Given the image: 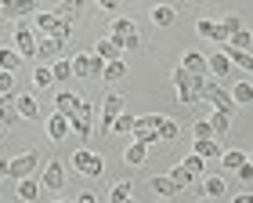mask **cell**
Masks as SVG:
<instances>
[{
	"label": "cell",
	"instance_id": "obj_1",
	"mask_svg": "<svg viewBox=\"0 0 253 203\" xmlns=\"http://www.w3.org/2000/svg\"><path fill=\"white\" fill-rule=\"evenodd\" d=\"M199 98H203V102H210L213 112H228V116H232V109H235L232 95H228L224 87L213 80V76H203V80H199Z\"/></svg>",
	"mask_w": 253,
	"mask_h": 203
},
{
	"label": "cell",
	"instance_id": "obj_2",
	"mask_svg": "<svg viewBox=\"0 0 253 203\" xmlns=\"http://www.w3.org/2000/svg\"><path fill=\"white\" fill-rule=\"evenodd\" d=\"M33 22H37V29H40V37H51V40H69V33H73V22H65L58 18L54 11H43V15H33Z\"/></svg>",
	"mask_w": 253,
	"mask_h": 203
},
{
	"label": "cell",
	"instance_id": "obj_3",
	"mask_svg": "<svg viewBox=\"0 0 253 203\" xmlns=\"http://www.w3.org/2000/svg\"><path fill=\"white\" fill-rule=\"evenodd\" d=\"M69 127H73L76 134H84V138L94 134V109H90L87 98H76V109L69 112Z\"/></svg>",
	"mask_w": 253,
	"mask_h": 203
},
{
	"label": "cell",
	"instance_id": "obj_4",
	"mask_svg": "<svg viewBox=\"0 0 253 203\" xmlns=\"http://www.w3.org/2000/svg\"><path fill=\"white\" fill-rule=\"evenodd\" d=\"M69 160H73V167L80 174H87V178H101V171H105V160H101L98 152H90V149H76Z\"/></svg>",
	"mask_w": 253,
	"mask_h": 203
},
{
	"label": "cell",
	"instance_id": "obj_5",
	"mask_svg": "<svg viewBox=\"0 0 253 203\" xmlns=\"http://www.w3.org/2000/svg\"><path fill=\"white\" fill-rule=\"evenodd\" d=\"M40 167V156L37 152H22L15 156V160H7V178H15V182H22V178H33Z\"/></svg>",
	"mask_w": 253,
	"mask_h": 203
},
{
	"label": "cell",
	"instance_id": "obj_6",
	"mask_svg": "<svg viewBox=\"0 0 253 203\" xmlns=\"http://www.w3.org/2000/svg\"><path fill=\"white\" fill-rule=\"evenodd\" d=\"M112 40H120V48H137L141 44V37H137V26L130 18H112Z\"/></svg>",
	"mask_w": 253,
	"mask_h": 203
},
{
	"label": "cell",
	"instance_id": "obj_7",
	"mask_svg": "<svg viewBox=\"0 0 253 203\" xmlns=\"http://www.w3.org/2000/svg\"><path fill=\"white\" fill-rule=\"evenodd\" d=\"M62 185H65V167H62L58 160H47V167H43V174H40V189L58 193Z\"/></svg>",
	"mask_w": 253,
	"mask_h": 203
},
{
	"label": "cell",
	"instance_id": "obj_8",
	"mask_svg": "<svg viewBox=\"0 0 253 203\" xmlns=\"http://www.w3.org/2000/svg\"><path fill=\"white\" fill-rule=\"evenodd\" d=\"M69 65H73V76H101V65L105 62L98 54H76Z\"/></svg>",
	"mask_w": 253,
	"mask_h": 203
},
{
	"label": "cell",
	"instance_id": "obj_9",
	"mask_svg": "<svg viewBox=\"0 0 253 203\" xmlns=\"http://www.w3.org/2000/svg\"><path fill=\"white\" fill-rule=\"evenodd\" d=\"M15 51L22 54V58H33V54H37V33H33L29 26H22V22L15 29Z\"/></svg>",
	"mask_w": 253,
	"mask_h": 203
},
{
	"label": "cell",
	"instance_id": "obj_10",
	"mask_svg": "<svg viewBox=\"0 0 253 203\" xmlns=\"http://www.w3.org/2000/svg\"><path fill=\"white\" fill-rule=\"evenodd\" d=\"M11 105H15V112H18V116L22 120H40V105H37V98H33V95H11Z\"/></svg>",
	"mask_w": 253,
	"mask_h": 203
},
{
	"label": "cell",
	"instance_id": "obj_11",
	"mask_svg": "<svg viewBox=\"0 0 253 203\" xmlns=\"http://www.w3.org/2000/svg\"><path fill=\"white\" fill-rule=\"evenodd\" d=\"M195 33L206 37V40H213V44H224V40H228V33L221 29V22H210V18H199V22H195Z\"/></svg>",
	"mask_w": 253,
	"mask_h": 203
},
{
	"label": "cell",
	"instance_id": "obj_12",
	"mask_svg": "<svg viewBox=\"0 0 253 203\" xmlns=\"http://www.w3.org/2000/svg\"><path fill=\"white\" fill-rule=\"evenodd\" d=\"M58 54H62V40H51V37H40V40H37V54H33V58L54 62Z\"/></svg>",
	"mask_w": 253,
	"mask_h": 203
},
{
	"label": "cell",
	"instance_id": "obj_13",
	"mask_svg": "<svg viewBox=\"0 0 253 203\" xmlns=\"http://www.w3.org/2000/svg\"><path fill=\"white\" fill-rule=\"evenodd\" d=\"M0 11L7 18H26V15H37V0H7Z\"/></svg>",
	"mask_w": 253,
	"mask_h": 203
},
{
	"label": "cell",
	"instance_id": "obj_14",
	"mask_svg": "<svg viewBox=\"0 0 253 203\" xmlns=\"http://www.w3.org/2000/svg\"><path fill=\"white\" fill-rule=\"evenodd\" d=\"M232 73V62H228L224 51H217L213 58H206V76H213V80H221V76Z\"/></svg>",
	"mask_w": 253,
	"mask_h": 203
},
{
	"label": "cell",
	"instance_id": "obj_15",
	"mask_svg": "<svg viewBox=\"0 0 253 203\" xmlns=\"http://www.w3.org/2000/svg\"><path fill=\"white\" fill-rule=\"evenodd\" d=\"M120 40H112V37H101L98 44H94V51H90V54H98V58L101 62H112V58H120Z\"/></svg>",
	"mask_w": 253,
	"mask_h": 203
},
{
	"label": "cell",
	"instance_id": "obj_16",
	"mask_svg": "<svg viewBox=\"0 0 253 203\" xmlns=\"http://www.w3.org/2000/svg\"><path fill=\"white\" fill-rule=\"evenodd\" d=\"M69 131H73V127H69V116H62V112H51V116H47V134H51V142H62Z\"/></svg>",
	"mask_w": 253,
	"mask_h": 203
},
{
	"label": "cell",
	"instance_id": "obj_17",
	"mask_svg": "<svg viewBox=\"0 0 253 203\" xmlns=\"http://www.w3.org/2000/svg\"><path fill=\"white\" fill-rule=\"evenodd\" d=\"M148 189H152L156 196H163V200H170V196H177V193H181V189L170 182V174H156L152 182H148Z\"/></svg>",
	"mask_w": 253,
	"mask_h": 203
},
{
	"label": "cell",
	"instance_id": "obj_18",
	"mask_svg": "<svg viewBox=\"0 0 253 203\" xmlns=\"http://www.w3.org/2000/svg\"><path fill=\"white\" fill-rule=\"evenodd\" d=\"M192 152L199 156V160H217V156H221V142L217 138H203V142L192 145Z\"/></svg>",
	"mask_w": 253,
	"mask_h": 203
},
{
	"label": "cell",
	"instance_id": "obj_19",
	"mask_svg": "<svg viewBox=\"0 0 253 203\" xmlns=\"http://www.w3.org/2000/svg\"><path fill=\"white\" fill-rule=\"evenodd\" d=\"M84 7H87V0H62L54 15H58V18H65V22H73V18H80V15H84Z\"/></svg>",
	"mask_w": 253,
	"mask_h": 203
},
{
	"label": "cell",
	"instance_id": "obj_20",
	"mask_svg": "<svg viewBox=\"0 0 253 203\" xmlns=\"http://www.w3.org/2000/svg\"><path fill=\"white\" fill-rule=\"evenodd\" d=\"M203 193L210 196V200H221L228 193V182H224L221 174H210V178H203Z\"/></svg>",
	"mask_w": 253,
	"mask_h": 203
},
{
	"label": "cell",
	"instance_id": "obj_21",
	"mask_svg": "<svg viewBox=\"0 0 253 203\" xmlns=\"http://www.w3.org/2000/svg\"><path fill=\"white\" fill-rule=\"evenodd\" d=\"M221 48H224V54H228V62H235L239 69L253 73V51H235V48H228V44H221Z\"/></svg>",
	"mask_w": 253,
	"mask_h": 203
},
{
	"label": "cell",
	"instance_id": "obj_22",
	"mask_svg": "<svg viewBox=\"0 0 253 203\" xmlns=\"http://www.w3.org/2000/svg\"><path fill=\"white\" fill-rule=\"evenodd\" d=\"M181 69L192 73V76H206V58H203L199 51H188V54H185V62H181Z\"/></svg>",
	"mask_w": 253,
	"mask_h": 203
},
{
	"label": "cell",
	"instance_id": "obj_23",
	"mask_svg": "<svg viewBox=\"0 0 253 203\" xmlns=\"http://www.w3.org/2000/svg\"><path fill=\"white\" fill-rule=\"evenodd\" d=\"M130 134H134L137 145H156V142H159V131H156V127H145V123H134Z\"/></svg>",
	"mask_w": 253,
	"mask_h": 203
},
{
	"label": "cell",
	"instance_id": "obj_24",
	"mask_svg": "<svg viewBox=\"0 0 253 203\" xmlns=\"http://www.w3.org/2000/svg\"><path fill=\"white\" fill-rule=\"evenodd\" d=\"M22 65V54L15 48H0V73H15Z\"/></svg>",
	"mask_w": 253,
	"mask_h": 203
},
{
	"label": "cell",
	"instance_id": "obj_25",
	"mask_svg": "<svg viewBox=\"0 0 253 203\" xmlns=\"http://www.w3.org/2000/svg\"><path fill=\"white\" fill-rule=\"evenodd\" d=\"M145 160H148V145H137V142H134L130 149L123 152V163H126V167H141Z\"/></svg>",
	"mask_w": 253,
	"mask_h": 203
},
{
	"label": "cell",
	"instance_id": "obj_26",
	"mask_svg": "<svg viewBox=\"0 0 253 203\" xmlns=\"http://www.w3.org/2000/svg\"><path fill=\"white\" fill-rule=\"evenodd\" d=\"M101 76H105V84H116V80H123V76H126V65H123L120 58H112V62L101 65Z\"/></svg>",
	"mask_w": 253,
	"mask_h": 203
},
{
	"label": "cell",
	"instance_id": "obj_27",
	"mask_svg": "<svg viewBox=\"0 0 253 203\" xmlns=\"http://www.w3.org/2000/svg\"><path fill=\"white\" fill-rule=\"evenodd\" d=\"M170 182H174L177 189H192V185H195V174L188 171V167H185V163H177V167H174V171H170Z\"/></svg>",
	"mask_w": 253,
	"mask_h": 203
},
{
	"label": "cell",
	"instance_id": "obj_28",
	"mask_svg": "<svg viewBox=\"0 0 253 203\" xmlns=\"http://www.w3.org/2000/svg\"><path fill=\"white\" fill-rule=\"evenodd\" d=\"M174 18H177V11L170 4H156L152 7V22H156V26H174Z\"/></svg>",
	"mask_w": 253,
	"mask_h": 203
},
{
	"label": "cell",
	"instance_id": "obj_29",
	"mask_svg": "<svg viewBox=\"0 0 253 203\" xmlns=\"http://www.w3.org/2000/svg\"><path fill=\"white\" fill-rule=\"evenodd\" d=\"M228 48H235V51H253V33L250 29H239L228 37Z\"/></svg>",
	"mask_w": 253,
	"mask_h": 203
},
{
	"label": "cell",
	"instance_id": "obj_30",
	"mask_svg": "<svg viewBox=\"0 0 253 203\" xmlns=\"http://www.w3.org/2000/svg\"><path fill=\"white\" fill-rule=\"evenodd\" d=\"M76 98H80V95H73V91H58V98H54V112L69 116V112L76 109Z\"/></svg>",
	"mask_w": 253,
	"mask_h": 203
},
{
	"label": "cell",
	"instance_id": "obj_31",
	"mask_svg": "<svg viewBox=\"0 0 253 203\" xmlns=\"http://www.w3.org/2000/svg\"><path fill=\"white\" fill-rule=\"evenodd\" d=\"M159 142H174L177 138V134H181V127H177V120H170V116H163V120H159Z\"/></svg>",
	"mask_w": 253,
	"mask_h": 203
},
{
	"label": "cell",
	"instance_id": "obj_32",
	"mask_svg": "<svg viewBox=\"0 0 253 203\" xmlns=\"http://www.w3.org/2000/svg\"><path fill=\"white\" fill-rule=\"evenodd\" d=\"M18 196L26 200V203H33V200L40 196V182H37V178H22V182H18Z\"/></svg>",
	"mask_w": 253,
	"mask_h": 203
},
{
	"label": "cell",
	"instance_id": "obj_33",
	"mask_svg": "<svg viewBox=\"0 0 253 203\" xmlns=\"http://www.w3.org/2000/svg\"><path fill=\"white\" fill-rule=\"evenodd\" d=\"M206 123H210V131H213V138H217V142H221V138H224V134H228V123H232V120H228V112H213V116H210V120H206Z\"/></svg>",
	"mask_w": 253,
	"mask_h": 203
},
{
	"label": "cell",
	"instance_id": "obj_34",
	"mask_svg": "<svg viewBox=\"0 0 253 203\" xmlns=\"http://www.w3.org/2000/svg\"><path fill=\"white\" fill-rule=\"evenodd\" d=\"M18 112L15 105H11V95H0V127H7V123H15Z\"/></svg>",
	"mask_w": 253,
	"mask_h": 203
},
{
	"label": "cell",
	"instance_id": "obj_35",
	"mask_svg": "<svg viewBox=\"0 0 253 203\" xmlns=\"http://www.w3.org/2000/svg\"><path fill=\"white\" fill-rule=\"evenodd\" d=\"M232 102H235V105H250V102H253V84H250V80L235 84V91H232Z\"/></svg>",
	"mask_w": 253,
	"mask_h": 203
},
{
	"label": "cell",
	"instance_id": "obj_36",
	"mask_svg": "<svg viewBox=\"0 0 253 203\" xmlns=\"http://www.w3.org/2000/svg\"><path fill=\"white\" fill-rule=\"evenodd\" d=\"M120 112H123V98H120V95H105V105H101V116L116 120Z\"/></svg>",
	"mask_w": 253,
	"mask_h": 203
},
{
	"label": "cell",
	"instance_id": "obj_37",
	"mask_svg": "<svg viewBox=\"0 0 253 203\" xmlns=\"http://www.w3.org/2000/svg\"><path fill=\"white\" fill-rule=\"evenodd\" d=\"M203 80V76H199ZM199 80H195L192 87H177V102L181 105H195V102H199Z\"/></svg>",
	"mask_w": 253,
	"mask_h": 203
},
{
	"label": "cell",
	"instance_id": "obj_38",
	"mask_svg": "<svg viewBox=\"0 0 253 203\" xmlns=\"http://www.w3.org/2000/svg\"><path fill=\"white\" fill-rule=\"evenodd\" d=\"M51 76L54 80H73V65H69L65 58H54L51 62Z\"/></svg>",
	"mask_w": 253,
	"mask_h": 203
},
{
	"label": "cell",
	"instance_id": "obj_39",
	"mask_svg": "<svg viewBox=\"0 0 253 203\" xmlns=\"http://www.w3.org/2000/svg\"><path fill=\"white\" fill-rule=\"evenodd\" d=\"M130 127H134V116H130V112H120V116L112 120V134H130Z\"/></svg>",
	"mask_w": 253,
	"mask_h": 203
},
{
	"label": "cell",
	"instance_id": "obj_40",
	"mask_svg": "<svg viewBox=\"0 0 253 203\" xmlns=\"http://www.w3.org/2000/svg\"><path fill=\"white\" fill-rule=\"evenodd\" d=\"M246 160H250V156H246V152H239V149H232V152H221V163L228 167V171H235V167H239V163H246Z\"/></svg>",
	"mask_w": 253,
	"mask_h": 203
},
{
	"label": "cell",
	"instance_id": "obj_41",
	"mask_svg": "<svg viewBox=\"0 0 253 203\" xmlns=\"http://www.w3.org/2000/svg\"><path fill=\"white\" fill-rule=\"evenodd\" d=\"M126 196H134L130 193V182H116V185H112V193H109V203H120Z\"/></svg>",
	"mask_w": 253,
	"mask_h": 203
},
{
	"label": "cell",
	"instance_id": "obj_42",
	"mask_svg": "<svg viewBox=\"0 0 253 203\" xmlns=\"http://www.w3.org/2000/svg\"><path fill=\"white\" fill-rule=\"evenodd\" d=\"M221 29L228 33V37H232V33H239V29H246V26H243V18H239V15H228V18L221 22ZM224 44H228V40H224Z\"/></svg>",
	"mask_w": 253,
	"mask_h": 203
},
{
	"label": "cell",
	"instance_id": "obj_43",
	"mask_svg": "<svg viewBox=\"0 0 253 203\" xmlns=\"http://www.w3.org/2000/svg\"><path fill=\"white\" fill-rule=\"evenodd\" d=\"M170 80H174V87H192L199 76H192V73H185V69H174V76H170Z\"/></svg>",
	"mask_w": 253,
	"mask_h": 203
},
{
	"label": "cell",
	"instance_id": "obj_44",
	"mask_svg": "<svg viewBox=\"0 0 253 203\" xmlns=\"http://www.w3.org/2000/svg\"><path fill=\"white\" fill-rule=\"evenodd\" d=\"M33 84H37V87H47V84H54V76H51V69H47V65H40V69L33 73Z\"/></svg>",
	"mask_w": 253,
	"mask_h": 203
},
{
	"label": "cell",
	"instance_id": "obj_45",
	"mask_svg": "<svg viewBox=\"0 0 253 203\" xmlns=\"http://www.w3.org/2000/svg\"><path fill=\"white\" fill-rule=\"evenodd\" d=\"M181 163H185L188 171H192L195 178H199V174H203V163H206V160H199V156H195V152H188V156H185V160H181Z\"/></svg>",
	"mask_w": 253,
	"mask_h": 203
},
{
	"label": "cell",
	"instance_id": "obj_46",
	"mask_svg": "<svg viewBox=\"0 0 253 203\" xmlns=\"http://www.w3.org/2000/svg\"><path fill=\"white\" fill-rule=\"evenodd\" d=\"M192 134H195V142L213 138V131H210V123H206V120H199V123H195V127H192Z\"/></svg>",
	"mask_w": 253,
	"mask_h": 203
},
{
	"label": "cell",
	"instance_id": "obj_47",
	"mask_svg": "<svg viewBox=\"0 0 253 203\" xmlns=\"http://www.w3.org/2000/svg\"><path fill=\"white\" fill-rule=\"evenodd\" d=\"M15 91V73H0V95H11Z\"/></svg>",
	"mask_w": 253,
	"mask_h": 203
},
{
	"label": "cell",
	"instance_id": "obj_48",
	"mask_svg": "<svg viewBox=\"0 0 253 203\" xmlns=\"http://www.w3.org/2000/svg\"><path fill=\"white\" fill-rule=\"evenodd\" d=\"M235 171H239V178H243V185H253V163H250V160H246V163H239Z\"/></svg>",
	"mask_w": 253,
	"mask_h": 203
},
{
	"label": "cell",
	"instance_id": "obj_49",
	"mask_svg": "<svg viewBox=\"0 0 253 203\" xmlns=\"http://www.w3.org/2000/svg\"><path fill=\"white\" fill-rule=\"evenodd\" d=\"M76 203H98V196H94V193H80Z\"/></svg>",
	"mask_w": 253,
	"mask_h": 203
},
{
	"label": "cell",
	"instance_id": "obj_50",
	"mask_svg": "<svg viewBox=\"0 0 253 203\" xmlns=\"http://www.w3.org/2000/svg\"><path fill=\"white\" fill-rule=\"evenodd\" d=\"M94 4H101L105 11H116V4H120V0H94Z\"/></svg>",
	"mask_w": 253,
	"mask_h": 203
},
{
	"label": "cell",
	"instance_id": "obj_51",
	"mask_svg": "<svg viewBox=\"0 0 253 203\" xmlns=\"http://www.w3.org/2000/svg\"><path fill=\"white\" fill-rule=\"evenodd\" d=\"M235 203H253V196H250V193H243V196H235Z\"/></svg>",
	"mask_w": 253,
	"mask_h": 203
},
{
	"label": "cell",
	"instance_id": "obj_52",
	"mask_svg": "<svg viewBox=\"0 0 253 203\" xmlns=\"http://www.w3.org/2000/svg\"><path fill=\"white\" fill-rule=\"evenodd\" d=\"M0 178H7V160H0Z\"/></svg>",
	"mask_w": 253,
	"mask_h": 203
},
{
	"label": "cell",
	"instance_id": "obj_53",
	"mask_svg": "<svg viewBox=\"0 0 253 203\" xmlns=\"http://www.w3.org/2000/svg\"><path fill=\"white\" fill-rule=\"evenodd\" d=\"M120 203H137V200H134V196H126V200H120Z\"/></svg>",
	"mask_w": 253,
	"mask_h": 203
},
{
	"label": "cell",
	"instance_id": "obj_54",
	"mask_svg": "<svg viewBox=\"0 0 253 203\" xmlns=\"http://www.w3.org/2000/svg\"><path fill=\"white\" fill-rule=\"evenodd\" d=\"M0 142H4V127H0Z\"/></svg>",
	"mask_w": 253,
	"mask_h": 203
},
{
	"label": "cell",
	"instance_id": "obj_55",
	"mask_svg": "<svg viewBox=\"0 0 253 203\" xmlns=\"http://www.w3.org/2000/svg\"><path fill=\"white\" fill-rule=\"evenodd\" d=\"M54 203H69V200H54Z\"/></svg>",
	"mask_w": 253,
	"mask_h": 203
},
{
	"label": "cell",
	"instance_id": "obj_56",
	"mask_svg": "<svg viewBox=\"0 0 253 203\" xmlns=\"http://www.w3.org/2000/svg\"><path fill=\"white\" fill-rule=\"evenodd\" d=\"M4 4H7V0H0V7H4Z\"/></svg>",
	"mask_w": 253,
	"mask_h": 203
}]
</instances>
